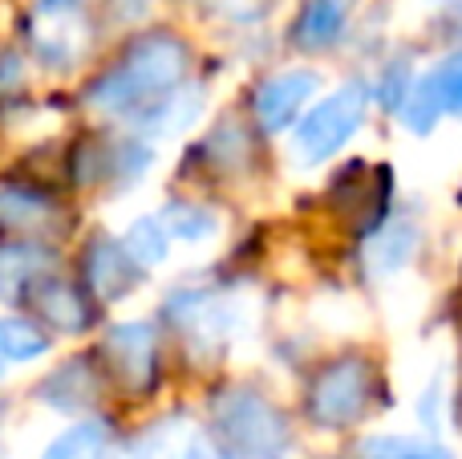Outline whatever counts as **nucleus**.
Returning a JSON list of instances; mask_svg holds the SVG:
<instances>
[{
	"instance_id": "1",
	"label": "nucleus",
	"mask_w": 462,
	"mask_h": 459,
	"mask_svg": "<svg viewBox=\"0 0 462 459\" xmlns=\"http://www.w3.org/2000/svg\"><path fill=\"white\" fill-rule=\"evenodd\" d=\"M191 53L171 33H146L122 53V61L110 73L89 86V106L102 114H134L143 118L151 106H159L167 94H175L187 78Z\"/></svg>"
},
{
	"instance_id": "2",
	"label": "nucleus",
	"mask_w": 462,
	"mask_h": 459,
	"mask_svg": "<svg viewBox=\"0 0 462 459\" xmlns=\"http://www.w3.org/2000/svg\"><path fill=\"white\" fill-rule=\"evenodd\" d=\"M224 459H284L292 447V427L272 398L252 387H227L211 398L208 431Z\"/></svg>"
},
{
	"instance_id": "3",
	"label": "nucleus",
	"mask_w": 462,
	"mask_h": 459,
	"mask_svg": "<svg viewBox=\"0 0 462 459\" xmlns=\"http://www.w3.org/2000/svg\"><path fill=\"white\" fill-rule=\"evenodd\" d=\"M374 362L361 354L328 358L304 387V415L320 431H345L374 407Z\"/></svg>"
},
{
	"instance_id": "4",
	"label": "nucleus",
	"mask_w": 462,
	"mask_h": 459,
	"mask_svg": "<svg viewBox=\"0 0 462 459\" xmlns=\"http://www.w3.org/2000/svg\"><path fill=\"white\" fill-rule=\"evenodd\" d=\"M365 110H369V86L365 81H345V86H337L333 94L320 98V102L296 122L292 159L300 163V167L328 163L361 130Z\"/></svg>"
},
{
	"instance_id": "5",
	"label": "nucleus",
	"mask_w": 462,
	"mask_h": 459,
	"mask_svg": "<svg viewBox=\"0 0 462 459\" xmlns=\"http://www.w3.org/2000/svg\"><path fill=\"white\" fill-rule=\"evenodd\" d=\"M167 317L203 350H219L244 325V305L224 289H179L167 297Z\"/></svg>"
},
{
	"instance_id": "6",
	"label": "nucleus",
	"mask_w": 462,
	"mask_h": 459,
	"mask_svg": "<svg viewBox=\"0 0 462 459\" xmlns=\"http://www.w3.org/2000/svg\"><path fill=\"white\" fill-rule=\"evenodd\" d=\"M447 114L462 118V49L414 81V89H410L398 118L406 122L414 135H430Z\"/></svg>"
},
{
	"instance_id": "7",
	"label": "nucleus",
	"mask_w": 462,
	"mask_h": 459,
	"mask_svg": "<svg viewBox=\"0 0 462 459\" xmlns=\"http://www.w3.org/2000/svg\"><path fill=\"white\" fill-rule=\"evenodd\" d=\"M317 86H320V78L312 70H288V73L263 78L252 94V110L263 135H280V130L292 126L304 114V106L312 102Z\"/></svg>"
},
{
	"instance_id": "8",
	"label": "nucleus",
	"mask_w": 462,
	"mask_h": 459,
	"mask_svg": "<svg viewBox=\"0 0 462 459\" xmlns=\"http://www.w3.org/2000/svg\"><path fill=\"white\" fill-rule=\"evenodd\" d=\"M29 41L49 70H69L86 53V21L73 5H41L29 21Z\"/></svg>"
},
{
	"instance_id": "9",
	"label": "nucleus",
	"mask_w": 462,
	"mask_h": 459,
	"mask_svg": "<svg viewBox=\"0 0 462 459\" xmlns=\"http://www.w3.org/2000/svg\"><path fill=\"white\" fill-rule=\"evenodd\" d=\"M106 354H110L118 379L130 390H151L154 374H159V342L146 322H122L106 338Z\"/></svg>"
},
{
	"instance_id": "10",
	"label": "nucleus",
	"mask_w": 462,
	"mask_h": 459,
	"mask_svg": "<svg viewBox=\"0 0 462 459\" xmlns=\"http://www.w3.org/2000/svg\"><path fill=\"white\" fill-rule=\"evenodd\" d=\"M86 276H89V289H94L102 301H118L138 285L143 268L126 257V248H122L118 240L97 236L86 252Z\"/></svg>"
},
{
	"instance_id": "11",
	"label": "nucleus",
	"mask_w": 462,
	"mask_h": 459,
	"mask_svg": "<svg viewBox=\"0 0 462 459\" xmlns=\"http://www.w3.org/2000/svg\"><path fill=\"white\" fill-rule=\"evenodd\" d=\"M353 8H357V0H304L292 24V45L304 53H320V49L337 45L353 21Z\"/></svg>"
},
{
	"instance_id": "12",
	"label": "nucleus",
	"mask_w": 462,
	"mask_h": 459,
	"mask_svg": "<svg viewBox=\"0 0 462 459\" xmlns=\"http://www.w3.org/2000/svg\"><path fill=\"white\" fill-rule=\"evenodd\" d=\"M422 232H418L414 220H390V224L374 228L365 244V273L369 276H390L398 268H406L414 260Z\"/></svg>"
},
{
	"instance_id": "13",
	"label": "nucleus",
	"mask_w": 462,
	"mask_h": 459,
	"mask_svg": "<svg viewBox=\"0 0 462 459\" xmlns=\"http://www.w3.org/2000/svg\"><path fill=\"white\" fill-rule=\"evenodd\" d=\"M53 257L37 244H8L0 248V301H21L29 289H37L49 273Z\"/></svg>"
},
{
	"instance_id": "14",
	"label": "nucleus",
	"mask_w": 462,
	"mask_h": 459,
	"mask_svg": "<svg viewBox=\"0 0 462 459\" xmlns=\"http://www.w3.org/2000/svg\"><path fill=\"white\" fill-rule=\"evenodd\" d=\"M110 455V427L102 419H81L65 427L41 459H106Z\"/></svg>"
},
{
	"instance_id": "15",
	"label": "nucleus",
	"mask_w": 462,
	"mask_h": 459,
	"mask_svg": "<svg viewBox=\"0 0 462 459\" xmlns=\"http://www.w3.org/2000/svg\"><path fill=\"white\" fill-rule=\"evenodd\" d=\"M203 110V98L199 89H183L179 86L175 94H167L159 106H151V110L143 114V130L146 135H179V130H187L195 118H199Z\"/></svg>"
},
{
	"instance_id": "16",
	"label": "nucleus",
	"mask_w": 462,
	"mask_h": 459,
	"mask_svg": "<svg viewBox=\"0 0 462 459\" xmlns=\"http://www.w3.org/2000/svg\"><path fill=\"white\" fill-rule=\"evenodd\" d=\"M159 224L167 228L171 240H187V244H199V240H211L219 228V220L211 216L203 203H167L159 211Z\"/></svg>"
},
{
	"instance_id": "17",
	"label": "nucleus",
	"mask_w": 462,
	"mask_h": 459,
	"mask_svg": "<svg viewBox=\"0 0 462 459\" xmlns=\"http://www.w3.org/2000/svg\"><path fill=\"white\" fill-rule=\"evenodd\" d=\"M53 216V203L45 195L16 183H0V224L5 228H41Z\"/></svg>"
},
{
	"instance_id": "18",
	"label": "nucleus",
	"mask_w": 462,
	"mask_h": 459,
	"mask_svg": "<svg viewBox=\"0 0 462 459\" xmlns=\"http://www.w3.org/2000/svg\"><path fill=\"white\" fill-rule=\"evenodd\" d=\"M32 293H37V305H41V314H45L49 325L69 330V333L73 330H86L89 309H86V301L69 289V285H37Z\"/></svg>"
},
{
	"instance_id": "19",
	"label": "nucleus",
	"mask_w": 462,
	"mask_h": 459,
	"mask_svg": "<svg viewBox=\"0 0 462 459\" xmlns=\"http://www.w3.org/2000/svg\"><path fill=\"white\" fill-rule=\"evenodd\" d=\"M167 244H171V236H167V228L159 224V216H143L126 228L122 248H126V257L134 260L138 268H154L167 260Z\"/></svg>"
},
{
	"instance_id": "20",
	"label": "nucleus",
	"mask_w": 462,
	"mask_h": 459,
	"mask_svg": "<svg viewBox=\"0 0 462 459\" xmlns=\"http://www.w3.org/2000/svg\"><path fill=\"white\" fill-rule=\"evenodd\" d=\"M361 459H455L434 439H414V436H369L361 444Z\"/></svg>"
},
{
	"instance_id": "21",
	"label": "nucleus",
	"mask_w": 462,
	"mask_h": 459,
	"mask_svg": "<svg viewBox=\"0 0 462 459\" xmlns=\"http://www.w3.org/2000/svg\"><path fill=\"white\" fill-rule=\"evenodd\" d=\"M49 350V338L32 322L21 317H5L0 322V362H32Z\"/></svg>"
},
{
	"instance_id": "22",
	"label": "nucleus",
	"mask_w": 462,
	"mask_h": 459,
	"mask_svg": "<svg viewBox=\"0 0 462 459\" xmlns=\"http://www.w3.org/2000/svg\"><path fill=\"white\" fill-rule=\"evenodd\" d=\"M410 89H414V73H410L406 61H398V65H390V70L382 73V81L369 89V98H377V102H382L390 114H402V106H406Z\"/></svg>"
},
{
	"instance_id": "23",
	"label": "nucleus",
	"mask_w": 462,
	"mask_h": 459,
	"mask_svg": "<svg viewBox=\"0 0 462 459\" xmlns=\"http://www.w3.org/2000/svg\"><path fill=\"white\" fill-rule=\"evenodd\" d=\"M418 419H422V427L430 431H442V423L450 419V387H447V374H434L430 387L422 390V398H418Z\"/></svg>"
},
{
	"instance_id": "24",
	"label": "nucleus",
	"mask_w": 462,
	"mask_h": 459,
	"mask_svg": "<svg viewBox=\"0 0 462 459\" xmlns=\"http://www.w3.org/2000/svg\"><path fill=\"white\" fill-rule=\"evenodd\" d=\"M175 455V427L171 423H162V427L146 431V436L130 439L126 447H122L114 459H171Z\"/></svg>"
},
{
	"instance_id": "25",
	"label": "nucleus",
	"mask_w": 462,
	"mask_h": 459,
	"mask_svg": "<svg viewBox=\"0 0 462 459\" xmlns=\"http://www.w3.org/2000/svg\"><path fill=\"white\" fill-rule=\"evenodd\" d=\"M183 459H224V455H219L216 447H211V439H208V436H203V431H199V436H191V439H187V447H183Z\"/></svg>"
},
{
	"instance_id": "26",
	"label": "nucleus",
	"mask_w": 462,
	"mask_h": 459,
	"mask_svg": "<svg viewBox=\"0 0 462 459\" xmlns=\"http://www.w3.org/2000/svg\"><path fill=\"white\" fill-rule=\"evenodd\" d=\"M211 5H216V8H224V13L227 16H236V21H239V16H255V13H260V0H211Z\"/></svg>"
},
{
	"instance_id": "27",
	"label": "nucleus",
	"mask_w": 462,
	"mask_h": 459,
	"mask_svg": "<svg viewBox=\"0 0 462 459\" xmlns=\"http://www.w3.org/2000/svg\"><path fill=\"white\" fill-rule=\"evenodd\" d=\"M41 5H73V0H41Z\"/></svg>"
}]
</instances>
